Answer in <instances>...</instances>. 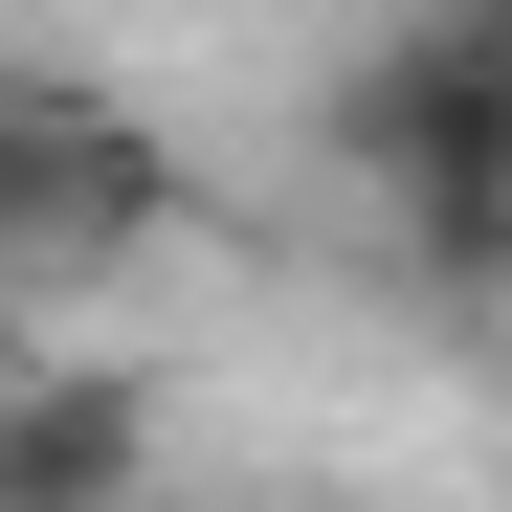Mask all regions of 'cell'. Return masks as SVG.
<instances>
[{
    "label": "cell",
    "mask_w": 512,
    "mask_h": 512,
    "mask_svg": "<svg viewBox=\"0 0 512 512\" xmlns=\"http://www.w3.org/2000/svg\"><path fill=\"white\" fill-rule=\"evenodd\" d=\"M334 156L423 245V290H512V45L468 0H423V23H379L334 67Z\"/></svg>",
    "instance_id": "6da1fadb"
},
{
    "label": "cell",
    "mask_w": 512,
    "mask_h": 512,
    "mask_svg": "<svg viewBox=\"0 0 512 512\" xmlns=\"http://www.w3.org/2000/svg\"><path fill=\"white\" fill-rule=\"evenodd\" d=\"M156 223V134L112 90H45V67H0V245L23 268H90V245Z\"/></svg>",
    "instance_id": "7a4b0ae2"
},
{
    "label": "cell",
    "mask_w": 512,
    "mask_h": 512,
    "mask_svg": "<svg viewBox=\"0 0 512 512\" xmlns=\"http://www.w3.org/2000/svg\"><path fill=\"white\" fill-rule=\"evenodd\" d=\"M134 468H156V379L45 357L23 401H0V512H134Z\"/></svg>",
    "instance_id": "3957f363"
}]
</instances>
